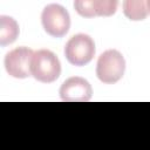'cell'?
<instances>
[{
  "label": "cell",
  "instance_id": "cell-5",
  "mask_svg": "<svg viewBox=\"0 0 150 150\" xmlns=\"http://www.w3.org/2000/svg\"><path fill=\"white\" fill-rule=\"evenodd\" d=\"M34 50L28 47H18L8 52L5 56V68L9 76L15 79H27L32 76L30 66Z\"/></svg>",
  "mask_w": 150,
  "mask_h": 150
},
{
  "label": "cell",
  "instance_id": "cell-7",
  "mask_svg": "<svg viewBox=\"0 0 150 150\" xmlns=\"http://www.w3.org/2000/svg\"><path fill=\"white\" fill-rule=\"evenodd\" d=\"M19 25L12 18L7 15L0 16V45L7 46L13 43L19 35Z\"/></svg>",
  "mask_w": 150,
  "mask_h": 150
},
{
  "label": "cell",
  "instance_id": "cell-6",
  "mask_svg": "<svg viewBox=\"0 0 150 150\" xmlns=\"http://www.w3.org/2000/svg\"><path fill=\"white\" fill-rule=\"evenodd\" d=\"M59 94L64 102H87L91 98L93 89L86 79L71 76L61 84Z\"/></svg>",
  "mask_w": 150,
  "mask_h": 150
},
{
  "label": "cell",
  "instance_id": "cell-10",
  "mask_svg": "<svg viewBox=\"0 0 150 150\" xmlns=\"http://www.w3.org/2000/svg\"><path fill=\"white\" fill-rule=\"evenodd\" d=\"M75 11L83 18H94L96 16L94 8V0H76L74 1Z\"/></svg>",
  "mask_w": 150,
  "mask_h": 150
},
{
  "label": "cell",
  "instance_id": "cell-2",
  "mask_svg": "<svg viewBox=\"0 0 150 150\" xmlns=\"http://www.w3.org/2000/svg\"><path fill=\"white\" fill-rule=\"evenodd\" d=\"M125 70V60L123 55L116 49H108L103 52L96 63V76L105 83L112 84L118 82Z\"/></svg>",
  "mask_w": 150,
  "mask_h": 150
},
{
  "label": "cell",
  "instance_id": "cell-8",
  "mask_svg": "<svg viewBox=\"0 0 150 150\" xmlns=\"http://www.w3.org/2000/svg\"><path fill=\"white\" fill-rule=\"evenodd\" d=\"M123 13L131 21H142L149 14L146 8V1L125 0L123 2Z\"/></svg>",
  "mask_w": 150,
  "mask_h": 150
},
{
  "label": "cell",
  "instance_id": "cell-1",
  "mask_svg": "<svg viewBox=\"0 0 150 150\" xmlns=\"http://www.w3.org/2000/svg\"><path fill=\"white\" fill-rule=\"evenodd\" d=\"M32 76L42 83L56 81L61 74V63L57 56L49 49H39L34 52L30 66Z\"/></svg>",
  "mask_w": 150,
  "mask_h": 150
},
{
  "label": "cell",
  "instance_id": "cell-3",
  "mask_svg": "<svg viewBox=\"0 0 150 150\" xmlns=\"http://www.w3.org/2000/svg\"><path fill=\"white\" fill-rule=\"evenodd\" d=\"M95 55V42L88 34L73 35L64 46V56L67 61L77 67L88 64Z\"/></svg>",
  "mask_w": 150,
  "mask_h": 150
},
{
  "label": "cell",
  "instance_id": "cell-4",
  "mask_svg": "<svg viewBox=\"0 0 150 150\" xmlns=\"http://www.w3.org/2000/svg\"><path fill=\"white\" fill-rule=\"evenodd\" d=\"M41 23L48 35L53 38H62L70 28V16L63 6L50 4L42 11Z\"/></svg>",
  "mask_w": 150,
  "mask_h": 150
},
{
  "label": "cell",
  "instance_id": "cell-11",
  "mask_svg": "<svg viewBox=\"0 0 150 150\" xmlns=\"http://www.w3.org/2000/svg\"><path fill=\"white\" fill-rule=\"evenodd\" d=\"M146 8H148V12L150 13V0L146 1Z\"/></svg>",
  "mask_w": 150,
  "mask_h": 150
},
{
  "label": "cell",
  "instance_id": "cell-9",
  "mask_svg": "<svg viewBox=\"0 0 150 150\" xmlns=\"http://www.w3.org/2000/svg\"><path fill=\"white\" fill-rule=\"evenodd\" d=\"M118 2L116 0H94L96 16H111L116 13Z\"/></svg>",
  "mask_w": 150,
  "mask_h": 150
}]
</instances>
